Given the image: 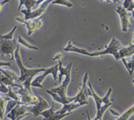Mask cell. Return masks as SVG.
<instances>
[{"mask_svg":"<svg viewBox=\"0 0 134 120\" xmlns=\"http://www.w3.org/2000/svg\"><path fill=\"white\" fill-rule=\"evenodd\" d=\"M14 60L16 61L17 65L20 69L21 75L19 77V82L24 85V87L28 90V91L33 94L32 91V82L33 79L36 78L38 75H40L41 73L44 72L46 70V68H27L26 66H24V64L22 63V58H21V53H20V46H17L15 53H14Z\"/></svg>","mask_w":134,"mask_h":120,"instance_id":"cell-1","label":"cell"},{"mask_svg":"<svg viewBox=\"0 0 134 120\" xmlns=\"http://www.w3.org/2000/svg\"><path fill=\"white\" fill-rule=\"evenodd\" d=\"M88 87H89V90H90V95H92L93 98H94L95 102H96V105H97V115H96V118L94 120H102L103 116L105 114V110H107V109L111 105V104H113L111 100L109 99V95H110L111 92H113V89L109 88L105 96L100 98V96H99V95L95 93L94 89H93L92 84L88 83Z\"/></svg>","mask_w":134,"mask_h":120,"instance_id":"cell-2","label":"cell"},{"mask_svg":"<svg viewBox=\"0 0 134 120\" xmlns=\"http://www.w3.org/2000/svg\"><path fill=\"white\" fill-rule=\"evenodd\" d=\"M122 48V45L120 42L117 39L116 37H113V39L110 41L109 44L108 46H105V48L104 50H99V51H95V52H87V56H91V57H96V56H100L103 57L105 54H111L114 56L115 60L118 61V51Z\"/></svg>","mask_w":134,"mask_h":120,"instance_id":"cell-3","label":"cell"},{"mask_svg":"<svg viewBox=\"0 0 134 120\" xmlns=\"http://www.w3.org/2000/svg\"><path fill=\"white\" fill-rule=\"evenodd\" d=\"M19 43H18V39L16 38H13L11 41L0 38V55L2 56L10 55L11 60H14V53Z\"/></svg>","mask_w":134,"mask_h":120,"instance_id":"cell-4","label":"cell"},{"mask_svg":"<svg viewBox=\"0 0 134 120\" xmlns=\"http://www.w3.org/2000/svg\"><path fill=\"white\" fill-rule=\"evenodd\" d=\"M17 94L19 95L21 104L28 105V106L37 104L38 102V99H40V96H37V95H35L34 94H31L25 87H22L20 89H18Z\"/></svg>","mask_w":134,"mask_h":120,"instance_id":"cell-5","label":"cell"},{"mask_svg":"<svg viewBox=\"0 0 134 120\" xmlns=\"http://www.w3.org/2000/svg\"><path fill=\"white\" fill-rule=\"evenodd\" d=\"M57 73H58V65H54V66L46 69L44 72H42V75H38V76L35 78V80L32 82V87L42 88V83L44 81V79L46 78V76L49 74L52 75L54 82H57V80H58V75H57Z\"/></svg>","mask_w":134,"mask_h":120,"instance_id":"cell-6","label":"cell"},{"mask_svg":"<svg viewBox=\"0 0 134 120\" xmlns=\"http://www.w3.org/2000/svg\"><path fill=\"white\" fill-rule=\"evenodd\" d=\"M16 20L26 26V28L28 30V35L29 36H31L32 33H34L36 31H38V29H41L43 26V22H42V17H40L38 19H34V20H29V21H25L24 17H17Z\"/></svg>","mask_w":134,"mask_h":120,"instance_id":"cell-7","label":"cell"},{"mask_svg":"<svg viewBox=\"0 0 134 120\" xmlns=\"http://www.w3.org/2000/svg\"><path fill=\"white\" fill-rule=\"evenodd\" d=\"M30 113L29 111V106L28 105H24V104H18L17 106L13 108L11 112L5 115L10 120H21Z\"/></svg>","mask_w":134,"mask_h":120,"instance_id":"cell-8","label":"cell"},{"mask_svg":"<svg viewBox=\"0 0 134 120\" xmlns=\"http://www.w3.org/2000/svg\"><path fill=\"white\" fill-rule=\"evenodd\" d=\"M88 77H89L88 73H86V74L84 75L82 87L80 89L79 93L76 95V99H75V101H74L76 104H79V102H88V98L90 96V90H89V87L87 88Z\"/></svg>","mask_w":134,"mask_h":120,"instance_id":"cell-9","label":"cell"},{"mask_svg":"<svg viewBox=\"0 0 134 120\" xmlns=\"http://www.w3.org/2000/svg\"><path fill=\"white\" fill-rule=\"evenodd\" d=\"M48 104H47V101H46V99L42 98V96H40V99H38V102L37 104H35V105H31L29 106V111L31 113H33L34 116L35 117H37L38 116L42 111H44L46 109H48Z\"/></svg>","mask_w":134,"mask_h":120,"instance_id":"cell-10","label":"cell"},{"mask_svg":"<svg viewBox=\"0 0 134 120\" xmlns=\"http://www.w3.org/2000/svg\"><path fill=\"white\" fill-rule=\"evenodd\" d=\"M54 102L55 101L52 102L51 106H50L48 109L42 111V113L40 114V115L43 116V119L44 120H60V119H62L63 117L69 115V113H67V114H57L54 109Z\"/></svg>","mask_w":134,"mask_h":120,"instance_id":"cell-11","label":"cell"},{"mask_svg":"<svg viewBox=\"0 0 134 120\" xmlns=\"http://www.w3.org/2000/svg\"><path fill=\"white\" fill-rule=\"evenodd\" d=\"M117 14L120 17V21H121V29L122 32L126 33L128 31V27H129V12L124 9L122 6H118L116 8Z\"/></svg>","mask_w":134,"mask_h":120,"instance_id":"cell-12","label":"cell"},{"mask_svg":"<svg viewBox=\"0 0 134 120\" xmlns=\"http://www.w3.org/2000/svg\"><path fill=\"white\" fill-rule=\"evenodd\" d=\"M52 1L51 0H48V1H43L42 2V4L37 8L36 10H33L31 14H29L28 16H25L24 17V19H25V21H29V20H34V19H38L40 17H42V15L43 13L46 12V8H47V6L49 3H51Z\"/></svg>","mask_w":134,"mask_h":120,"instance_id":"cell-13","label":"cell"},{"mask_svg":"<svg viewBox=\"0 0 134 120\" xmlns=\"http://www.w3.org/2000/svg\"><path fill=\"white\" fill-rule=\"evenodd\" d=\"M134 53V44H128L127 46H122V48L118 51V59H126L132 56Z\"/></svg>","mask_w":134,"mask_h":120,"instance_id":"cell-14","label":"cell"},{"mask_svg":"<svg viewBox=\"0 0 134 120\" xmlns=\"http://www.w3.org/2000/svg\"><path fill=\"white\" fill-rule=\"evenodd\" d=\"M123 64L125 65L126 69L128 70V73L129 75L133 74V71H134V53L132 56H130L129 58H126V59H121Z\"/></svg>","mask_w":134,"mask_h":120,"instance_id":"cell-15","label":"cell"},{"mask_svg":"<svg viewBox=\"0 0 134 120\" xmlns=\"http://www.w3.org/2000/svg\"><path fill=\"white\" fill-rule=\"evenodd\" d=\"M133 114H134V104L132 106H130L124 113H122L121 115L119 116L116 120H128Z\"/></svg>","mask_w":134,"mask_h":120,"instance_id":"cell-16","label":"cell"},{"mask_svg":"<svg viewBox=\"0 0 134 120\" xmlns=\"http://www.w3.org/2000/svg\"><path fill=\"white\" fill-rule=\"evenodd\" d=\"M18 104H21L20 101H17V100H14V99H10L8 102H7V105H6V110H5V115H7L9 114L11 110H12L13 108L17 106Z\"/></svg>","mask_w":134,"mask_h":120,"instance_id":"cell-17","label":"cell"},{"mask_svg":"<svg viewBox=\"0 0 134 120\" xmlns=\"http://www.w3.org/2000/svg\"><path fill=\"white\" fill-rule=\"evenodd\" d=\"M17 39H18V43H20V44H22V45L26 46L27 48L34 49V50H38V47H37V46H35V45H32V44H30L29 42H27V41H25V39H24L22 37H17Z\"/></svg>","mask_w":134,"mask_h":120,"instance_id":"cell-18","label":"cell"},{"mask_svg":"<svg viewBox=\"0 0 134 120\" xmlns=\"http://www.w3.org/2000/svg\"><path fill=\"white\" fill-rule=\"evenodd\" d=\"M122 7L126 9L128 12H132L134 10V1H131V0L123 1V6Z\"/></svg>","mask_w":134,"mask_h":120,"instance_id":"cell-19","label":"cell"},{"mask_svg":"<svg viewBox=\"0 0 134 120\" xmlns=\"http://www.w3.org/2000/svg\"><path fill=\"white\" fill-rule=\"evenodd\" d=\"M17 27L15 26L14 28L12 29V31L10 32V33H6V35H2V36H0V38H3V39H7V41H11V39H13L14 37H13V36H14V33H15V31H16Z\"/></svg>","mask_w":134,"mask_h":120,"instance_id":"cell-20","label":"cell"},{"mask_svg":"<svg viewBox=\"0 0 134 120\" xmlns=\"http://www.w3.org/2000/svg\"><path fill=\"white\" fill-rule=\"evenodd\" d=\"M51 3H53V4H60V5H65L66 7L68 8H71L73 4H72L71 2H69V1H65V0H55V1H52Z\"/></svg>","mask_w":134,"mask_h":120,"instance_id":"cell-21","label":"cell"},{"mask_svg":"<svg viewBox=\"0 0 134 120\" xmlns=\"http://www.w3.org/2000/svg\"><path fill=\"white\" fill-rule=\"evenodd\" d=\"M0 93L4 94V95H7L8 94V87L3 85V84H0Z\"/></svg>","mask_w":134,"mask_h":120,"instance_id":"cell-22","label":"cell"},{"mask_svg":"<svg viewBox=\"0 0 134 120\" xmlns=\"http://www.w3.org/2000/svg\"><path fill=\"white\" fill-rule=\"evenodd\" d=\"M64 56V51H61V52H58V53L55 55L54 57L52 58V60H61V58Z\"/></svg>","mask_w":134,"mask_h":120,"instance_id":"cell-23","label":"cell"},{"mask_svg":"<svg viewBox=\"0 0 134 120\" xmlns=\"http://www.w3.org/2000/svg\"><path fill=\"white\" fill-rule=\"evenodd\" d=\"M2 66H11V62H3V61H0V68Z\"/></svg>","mask_w":134,"mask_h":120,"instance_id":"cell-24","label":"cell"},{"mask_svg":"<svg viewBox=\"0 0 134 120\" xmlns=\"http://www.w3.org/2000/svg\"><path fill=\"white\" fill-rule=\"evenodd\" d=\"M7 3H9V1H0V11L2 10L3 6H4L5 4H7Z\"/></svg>","mask_w":134,"mask_h":120,"instance_id":"cell-25","label":"cell"},{"mask_svg":"<svg viewBox=\"0 0 134 120\" xmlns=\"http://www.w3.org/2000/svg\"><path fill=\"white\" fill-rule=\"evenodd\" d=\"M131 15H132V17H133V19H134V10L131 12Z\"/></svg>","mask_w":134,"mask_h":120,"instance_id":"cell-26","label":"cell"},{"mask_svg":"<svg viewBox=\"0 0 134 120\" xmlns=\"http://www.w3.org/2000/svg\"><path fill=\"white\" fill-rule=\"evenodd\" d=\"M132 44H134V33H133V42H132Z\"/></svg>","mask_w":134,"mask_h":120,"instance_id":"cell-27","label":"cell"},{"mask_svg":"<svg viewBox=\"0 0 134 120\" xmlns=\"http://www.w3.org/2000/svg\"><path fill=\"white\" fill-rule=\"evenodd\" d=\"M132 83H133V84H134V79H133V80H132Z\"/></svg>","mask_w":134,"mask_h":120,"instance_id":"cell-28","label":"cell"},{"mask_svg":"<svg viewBox=\"0 0 134 120\" xmlns=\"http://www.w3.org/2000/svg\"><path fill=\"white\" fill-rule=\"evenodd\" d=\"M0 98H1V93H0Z\"/></svg>","mask_w":134,"mask_h":120,"instance_id":"cell-29","label":"cell"}]
</instances>
